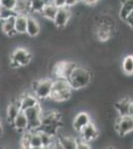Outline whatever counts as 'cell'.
Returning a JSON list of instances; mask_svg holds the SVG:
<instances>
[{
    "label": "cell",
    "instance_id": "obj_1",
    "mask_svg": "<svg viewBox=\"0 0 133 149\" xmlns=\"http://www.w3.org/2000/svg\"><path fill=\"white\" fill-rule=\"evenodd\" d=\"M91 81L93 73L88 68L81 66H77L68 78V81L72 91H79L88 88L91 85Z\"/></svg>",
    "mask_w": 133,
    "mask_h": 149
},
{
    "label": "cell",
    "instance_id": "obj_2",
    "mask_svg": "<svg viewBox=\"0 0 133 149\" xmlns=\"http://www.w3.org/2000/svg\"><path fill=\"white\" fill-rule=\"evenodd\" d=\"M72 90L66 79L55 78L53 80V88L50 100L55 102H65L72 97Z\"/></svg>",
    "mask_w": 133,
    "mask_h": 149
},
{
    "label": "cell",
    "instance_id": "obj_3",
    "mask_svg": "<svg viewBox=\"0 0 133 149\" xmlns=\"http://www.w3.org/2000/svg\"><path fill=\"white\" fill-rule=\"evenodd\" d=\"M53 80L52 79H41L33 83L32 91L33 95L39 100H49L52 93Z\"/></svg>",
    "mask_w": 133,
    "mask_h": 149
},
{
    "label": "cell",
    "instance_id": "obj_4",
    "mask_svg": "<svg viewBox=\"0 0 133 149\" xmlns=\"http://www.w3.org/2000/svg\"><path fill=\"white\" fill-rule=\"evenodd\" d=\"M32 54L28 49L23 47L16 48L11 54L10 57V67L13 69H18L21 67H25L30 64L32 61Z\"/></svg>",
    "mask_w": 133,
    "mask_h": 149
},
{
    "label": "cell",
    "instance_id": "obj_5",
    "mask_svg": "<svg viewBox=\"0 0 133 149\" xmlns=\"http://www.w3.org/2000/svg\"><path fill=\"white\" fill-rule=\"evenodd\" d=\"M42 107L37 104L36 107H30L28 109L23 110L28 119V130L36 131L39 130L41 123H42Z\"/></svg>",
    "mask_w": 133,
    "mask_h": 149
},
{
    "label": "cell",
    "instance_id": "obj_6",
    "mask_svg": "<svg viewBox=\"0 0 133 149\" xmlns=\"http://www.w3.org/2000/svg\"><path fill=\"white\" fill-rule=\"evenodd\" d=\"M115 132L119 136H126L133 132V116H117L113 124Z\"/></svg>",
    "mask_w": 133,
    "mask_h": 149
},
{
    "label": "cell",
    "instance_id": "obj_7",
    "mask_svg": "<svg viewBox=\"0 0 133 149\" xmlns=\"http://www.w3.org/2000/svg\"><path fill=\"white\" fill-rule=\"evenodd\" d=\"M78 66L76 63L74 62H70V61H61L58 62L57 64L54 66L53 69V74H54L55 78H61V79H66L68 80L69 76L71 74L76 67Z\"/></svg>",
    "mask_w": 133,
    "mask_h": 149
},
{
    "label": "cell",
    "instance_id": "obj_8",
    "mask_svg": "<svg viewBox=\"0 0 133 149\" xmlns=\"http://www.w3.org/2000/svg\"><path fill=\"white\" fill-rule=\"evenodd\" d=\"M79 137L81 138L83 140L86 141L88 143H91L93 141H95L98 138L100 134V131L98 129V127L95 125V123H93V121L89 122L86 126H84L83 129L79 132Z\"/></svg>",
    "mask_w": 133,
    "mask_h": 149
},
{
    "label": "cell",
    "instance_id": "obj_9",
    "mask_svg": "<svg viewBox=\"0 0 133 149\" xmlns=\"http://www.w3.org/2000/svg\"><path fill=\"white\" fill-rule=\"evenodd\" d=\"M91 121L93 120H91V114L88 113L86 111H84V110H81V111H79L74 116L72 121V127L74 129V131H76L77 133H79L81 129Z\"/></svg>",
    "mask_w": 133,
    "mask_h": 149
},
{
    "label": "cell",
    "instance_id": "obj_10",
    "mask_svg": "<svg viewBox=\"0 0 133 149\" xmlns=\"http://www.w3.org/2000/svg\"><path fill=\"white\" fill-rule=\"evenodd\" d=\"M72 17V10L71 8L65 6L62 8H59L57 11V14L55 16L54 19V24L57 28L59 29H64L69 23L70 19Z\"/></svg>",
    "mask_w": 133,
    "mask_h": 149
},
{
    "label": "cell",
    "instance_id": "obj_11",
    "mask_svg": "<svg viewBox=\"0 0 133 149\" xmlns=\"http://www.w3.org/2000/svg\"><path fill=\"white\" fill-rule=\"evenodd\" d=\"M131 103V97H123L114 103V109L118 116H126L129 115V107Z\"/></svg>",
    "mask_w": 133,
    "mask_h": 149
},
{
    "label": "cell",
    "instance_id": "obj_12",
    "mask_svg": "<svg viewBox=\"0 0 133 149\" xmlns=\"http://www.w3.org/2000/svg\"><path fill=\"white\" fill-rule=\"evenodd\" d=\"M17 100H18L19 104H20L21 110L28 109L30 107H36V105L40 103V100L33 93H24V95L17 98Z\"/></svg>",
    "mask_w": 133,
    "mask_h": 149
},
{
    "label": "cell",
    "instance_id": "obj_13",
    "mask_svg": "<svg viewBox=\"0 0 133 149\" xmlns=\"http://www.w3.org/2000/svg\"><path fill=\"white\" fill-rule=\"evenodd\" d=\"M12 125H13L14 129L17 132L24 133L25 131H28V119L23 110H21L18 113V115L14 118L13 122H12Z\"/></svg>",
    "mask_w": 133,
    "mask_h": 149
},
{
    "label": "cell",
    "instance_id": "obj_14",
    "mask_svg": "<svg viewBox=\"0 0 133 149\" xmlns=\"http://www.w3.org/2000/svg\"><path fill=\"white\" fill-rule=\"evenodd\" d=\"M21 111V107L19 104L18 100H14L10 102V103L8 104L6 109V117H7V121L10 124H12L14 118L18 115L19 112Z\"/></svg>",
    "mask_w": 133,
    "mask_h": 149
},
{
    "label": "cell",
    "instance_id": "obj_15",
    "mask_svg": "<svg viewBox=\"0 0 133 149\" xmlns=\"http://www.w3.org/2000/svg\"><path fill=\"white\" fill-rule=\"evenodd\" d=\"M41 27L40 24L37 21V19L33 16L28 15L27 18V28H26V34H28L30 37H36L40 34Z\"/></svg>",
    "mask_w": 133,
    "mask_h": 149
},
{
    "label": "cell",
    "instance_id": "obj_16",
    "mask_svg": "<svg viewBox=\"0 0 133 149\" xmlns=\"http://www.w3.org/2000/svg\"><path fill=\"white\" fill-rule=\"evenodd\" d=\"M27 18L26 14H17L14 18V25L17 34H25L27 28Z\"/></svg>",
    "mask_w": 133,
    "mask_h": 149
},
{
    "label": "cell",
    "instance_id": "obj_17",
    "mask_svg": "<svg viewBox=\"0 0 133 149\" xmlns=\"http://www.w3.org/2000/svg\"><path fill=\"white\" fill-rule=\"evenodd\" d=\"M133 11V0H120V6L118 10V16L122 21Z\"/></svg>",
    "mask_w": 133,
    "mask_h": 149
},
{
    "label": "cell",
    "instance_id": "obj_18",
    "mask_svg": "<svg viewBox=\"0 0 133 149\" xmlns=\"http://www.w3.org/2000/svg\"><path fill=\"white\" fill-rule=\"evenodd\" d=\"M58 9L59 8L54 5V3L52 2V0H51V1L48 0V1L46 2V4L44 5V7H43V9L41 10V14H42L43 17L48 19V20L54 21Z\"/></svg>",
    "mask_w": 133,
    "mask_h": 149
},
{
    "label": "cell",
    "instance_id": "obj_19",
    "mask_svg": "<svg viewBox=\"0 0 133 149\" xmlns=\"http://www.w3.org/2000/svg\"><path fill=\"white\" fill-rule=\"evenodd\" d=\"M14 18H15V16L4 19V20H2L1 24L2 32L7 36H10V37H13L17 34L15 31V25H14Z\"/></svg>",
    "mask_w": 133,
    "mask_h": 149
},
{
    "label": "cell",
    "instance_id": "obj_20",
    "mask_svg": "<svg viewBox=\"0 0 133 149\" xmlns=\"http://www.w3.org/2000/svg\"><path fill=\"white\" fill-rule=\"evenodd\" d=\"M121 69L124 74L133 76V55L126 54L121 62Z\"/></svg>",
    "mask_w": 133,
    "mask_h": 149
},
{
    "label": "cell",
    "instance_id": "obj_21",
    "mask_svg": "<svg viewBox=\"0 0 133 149\" xmlns=\"http://www.w3.org/2000/svg\"><path fill=\"white\" fill-rule=\"evenodd\" d=\"M28 144L30 148L32 147H43L42 146V140L41 136L38 130L36 131H29V138H28Z\"/></svg>",
    "mask_w": 133,
    "mask_h": 149
},
{
    "label": "cell",
    "instance_id": "obj_22",
    "mask_svg": "<svg viewBox=\"0 0 133 149\" xmlns=\"http://www.w3.org/2000/svg\"><path fill=\"white\" fill-rule=\"evenodd\" d=\"M16 14H26L28 15L29 11V0H16V5L14 8Z\"/></svg>",
    "mask_w": 133,
    "mask_h": 149
},
{
    "label": "cell",
    "instance_id": "obj_23",
    "mask_svg": "<svg viewBox=\"0 0 133 149\" xmlns=\"http://www.w3.org/2000/svg\"><path fill=\"white\" fill-rule=\"evenodd\" d=\"M48 0H29V11L41 13V10Z\"/></svg>",
    "mask_w": 133,
    "mask_h": 149
},
{
    "label": "cell",
    "instance_id": "obj_24",
    "mask_svg": "<svg viewBox=\"0 0 133 149\" xmlns=\"http://www.w3.org/2000/svg\"><path fill=\"white\" fill-rule=\"evenodd\" d=\"M39 133L41 136V140H42V146L46 149H49L51 147V145L55 142L56 138L58 137V136L50 135V134L45 133V132H42V131H39Z\"/></svg>",
    "mask_w": 133,
    "mask_h": 149
},
{
    "label": "cell",
    "instance_id": "obj_25",
    "mask_svg": "<svg viewBox=\"0 0 133 149\" xmlns=\"http://www.w3.org/2000/svg\"><path fill=\"white\" fill-rule=\"evenodd\" d=\"M59 137H60V139H61L65 149H77L76 148V142H75V138H72V136L62 135V136H59Z\"/></svg>",
    "mask_w": 133,
    "mask_h": 149
},
{
    "label": "cell",
    "instance_id": "obj_26",
    "mask_svg": "<svg viewBox=\"0 0 133 149\" xmlns=\"http://www.w3.org/2000/svg\"><path fill=\"white\" fill-rule=\"evenodd\" d=\"M75 142H76L77 149H93L91 148V143L86 142V141L83 140V139L79 138V137L75 138Z\"/></svg>",
    "mask_w": 133,
    "mask_h": 149
},
{
    "label": "cell",
    "instance_id": "obj_27",
    "mask_svg": "<svg viewBox=\"0 0 133 149\" xmlns=\"http://www.w3.org/2000/svg\"><path fill=\"white\" fill-rule=\"evenodd\" d=\"M0 4H1L3 9L14 11V8H15L16 5V0H0Z\"/></svg>",
    "mask_w": 133,
    "mask_h": 149
},
{
    "label": "cell",
    "instance_id": "obj_28",
    "mask_svg": "<svg viewBox=\"0 0 133 149\" xmlns=\"http://www.w3.org/2000/svg\"><path fill=\"white\" fill-rule=\"evenodd\" d=\"M49 149H65L64 145H63V143H62V141H61V139H60L59 136L56 138L55 142L51 145V147Z\"/></svg>",
    "mask_w": 133,
    "mask_h": 149
},
{
    "label": "cell",
    "instance_id": "obj_29",
    "mask_svg": "<svg viewBox=\"0 0 133 149\" xmlns=\"http://www.w3.org/2000/svg\"><path fill=\"white\" fill-rule=\"evenodd\" d=\"M124 22L126 23L128 26H129V28H131L133 30V11L127 16L126 19L124 20Z\"/></svg>",
    "mask_w": 133,
    "mask_h": 149
},
{
    "label": "cell",
    "instance_id": "obj_30",
    "mask_svg": "<svg viewBox=\"0 0 133 149\" xmlns=\"http://www.w3.org/2000/svg\"><path fill=\"white\" fill-rule=\"evenodd\" d=\"M81 2H83L86 6H95L100 2V0H81Z\"/></svg>",
    "mask_w": 133,
    "mask_h": 149
},
{
    "label": "cell",
    "instance_id": "obj_31",
    "mask_svg": "<svg viewBox=\"0 0 133 149\" xmlns=\"http://www.w3.org/2000/svg\"><path fill=\"white\" fill-rule=\"evenodd\" d=\"M52 2L58 8H62V7L66 6V0H52Z\"/></svg>",
    "mask_w": 133,
    "mask_h": 149
},
{
    "label": "cell",
    "instance_id": "obj_32",
    "mask_svg": "<svg viewBox=\"0 0 133 149\" xmlns=\"http://www.w3.org/2000/svg\"><path fill=\"white\" fill-rule=\"evenodd\" d=\"M79 2H81V0H66V6L72 8V7L76 6Z\"/></svg>",
    "mask_w": 133,
    "mask_h": 149
},
{
    "label": "cell",
    "instance_id": "obj_33",
    "mask_svg": "<svg viewBox=\"0 0 133 149\" xmlns=\"http://www.w3.org/2000/svg\"><path fill=\"white\" fill-rule=\"evenodd\" d=\"M30 149H46V148H44V147H32Z\"/></svg>",
    "mask_w": 133,
    "mask_h": 149
},
{
    "label": "cell",
    "instance_id": "obj_34",
    "mask_svg": "<svg viewBox=\"0 0 133 149\" xmlns=\"http://www.w3.org/2000/svg\"><path fill=\"white\" fill-rule=\"evenodd\" d=\"M2 6H1V4H0V16H1V13H2Z\"/></svg>",
    "mask_w": 133,
    "mask_h": 149
}]
</instances>
